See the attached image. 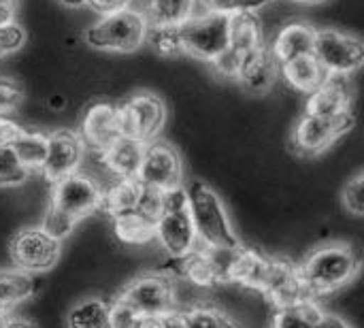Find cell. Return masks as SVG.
<instances>
[{
	"label": "cell",
	"mask_w": 364,
	"mask_h": 328,
	"mask_svg": "<svg viewBox=\"0 0 364 328\" xmlns=\"http://www.w3.org/2000/svg\"><path fill=\"white\" fill-rule=\"evenodd\" d=\"M100 328H113V327H109V324H105V327H100Z\"/></svg>",
	"instance_id": "49"
},
{
	"label": "cell",
	"mask_w": 364,
	"mask_h": 328,
	"mask_svg": "<svg viewBox=\"0 0 364 328\" xmlns=\"http://www.w3.org/2000/svg\"><path fill=\"white\" fill-rule=\"evenodd\" d=\"M109 303L102 299H83L77 303L66 318L68 328H100L107 324Z\"/></svg>",
	"instance_id": "29"
},
{
	"label": "cell",
	"mask_w": 364,
	"mask_h": 328,
	"mask_svg": "<svg viewBox=\"0 0 364 328\" xmlns=\"http://www.w3.org/2000/svg\"><path fill=\"white\" fill-rule=\"evenodd\" d=\"M117 299L130 305L141 318H156L177 312L175 284L166 275L158 273H145L134 277Z\"/></svg>",
	"instance_id": "9"
},
{
	"label": "cell",
	"mask_w": 364,
	"mask_h": 328,
	"mask_svg": "<svg viewBox=\"0 0 364 328\" xmlns=\"http://www.w3.org/2000/svg\"><path fill=\"white\" fill-rule=\"evenodd\" d=\"M85 156V145L75 130H55L47 134V154L41 166V173L49 181H60L73 173H79V166Z\"/></svg>",
	"instance_id": "13"
},
{
	"label": "cell",
	"mask_w": 364,
	"mask_h": 328,
	"mask_svg": "<svg viewBox=\"0 0 364 328\" xmlns=\"http://www.w3.org/2000/svg\"><path fill=\"white\" fill-rule=\"evenodd\" d=\"M324 312L314 299H305L301 303L279 307L273 318V328H311L322 322Z\"/></svg>",
	"instance_id": "27"
},
{
	"label": "cell",
	"mask_w": 364,
	"mask_h": 328,
	"mask_svg": "<svg viewBox=\"0 0 364 328\" xmlns=\"http://www.w3.org/2000/svg\"><path fill=\"white\" fill-rule=\"evenodd\" d=\"M196 11V0H147L143 13L149 28H181Z\"/></svg>",
	"instance_id": "22"
},
{
	"label": "cell",
	"mask_w": 364,
	"mask_h": 328,
	"mask_svg": "<svg viewBox=\"0 0 364 328\" xmlns=\"http://www.w3.org/2000/svg\"><path fill=\"white\" fill-rule=\"evenodd\" d=\"M6 316H9V312H4V310L0 307V324L4 322V318H6Z\"/></svg>",
	"instance_id": "47"
},
{
	"label": "cell",
	"mask_w": 364,
	"mask_h": 328,
	"mask_svg": "<svg viewBox=\"0 0 364 328\" xmlns=\"http://www.w3.org/2000/svg\"><path fill=\"white\" fill-rule=\"evenodd\" d=\"M271 269V256H264L258 250L237 245L230 256L228 284H239L245 290L262 292L267 275Z\"/></svg>",
	"instance_id": "16"
},
{
	"label": "cell",
	"mask_w": 364,
	"mask_h": 328,
	"mask_svg": "<svg viewBox=\"0 0 364 328\" xmlns=\"http://www.w3.org/2000/svg\"><path fill=\"white\" fill-rule=\"evenodd\" d=\"M79 137L85 145L96 154H102L107 147H111L122 134H119V122H117V105L111 102H94L85 109L79 126Z\"/></svg>",
	"instance_id": "14"
},
{
	"label": "cell",
	"mask_w": 364,
	"mask_h": 328,
	"mask_svg": "<svg viewBox=\"0 0 364 328\" xmlns=\"http://www.w3.org/2000/svg\"><path fill=\"white\" fill-rule=\"evenodd\" d=\"M277 75H279V62L269 51V45H264L243 60L237 79L250 92H267L275 83Z\"/></svg>",
	"instance_id": "21"
},
{
	"label": "cell",
	"mask_w": 364,
	"mask_h": 328,
	"mask_svg": "<svg viewBox=\"0 0 364 328\" xmlns=\"http://www.w3.org/2000/svg\"><path fill=\"white\" fill-rule=\"evenodd\" d=\"M183 188L188 194V209L194 222L198 245L226 248V250L241 245L230 226V220L226 216L224 203L218 196V192L211 190L203 181H190Z\"/></svg>",
	"instance_id": "3"
},
{
	"label": "cell",
	"mask_w": 364,
	"mask_h": 328,
	"mask_svg": "<svg viewBox=\"0 0 364 328\" xmlns=\"http://www.w3.org/2000/svg\"><path fill=\"white\" fill-rule=\"evenodd\" d=\"M260 47H264V34L258 13L241 11L228 15V49H232L245 60Z\"/></svg>",
	"instance_id": "19"
},
{
	"label": "cell",
	"mask_w": 364,
	"mask_h": 328,
	"mask_svg": "<svg viewBox=\"0 0 364 328\" xmlns=\"http://www.w3.org/2000/svg\"><path fill=\"white\" fill-rule=\"evenodd\" d=\"M241 64H243V58L239 53H235L232 49H228V47L220 55H215L211 60V66L220 77H232V79H237V75L241 70Z\"/></svg>",
	"instance_id": "38"
},
{
	"label": "cell",
	"mask_w": 364,
	"mask_h": 328,
	"mask_svg": "<svg viewBox=\"0 0 364 328\" xmlns=\"http://www.w3.org/2000/svg\"><path fill=\"white\" fill-rule=\"evenodd\" d=\"M324 328H354V327H352V324H348L346 320L337 318V316L324 314Z\"/></svg>",
	"instance_id": "43"
},
{
	"label": "cell",
	"mask_w": 364,
	"mask_h": 328,
	"mask_svg": "<svg viewBox=\"0 0 364 328\" xmlns=\"http://www.w3.org/2000/svg\"><path fill=\"white\" fill-rule=\"evenodd\" d=\"M360 271V256L346 243H328L307 256L299 267L305 292L311 299L348 286Z\"/></svg>",
	"instance_id": "2"
},
{
	"label": "cell",
	"mask_w": 364,
	"mask_h": 328,
	"mask_svg": "<svg viewBox=\"0 0 364 328\" xmlns=\"http://www.w3.org/2000/svg\"><path fill=\"white\" fill-rule=\"evenodd\" d=\"M363 184H364V175H356L352 181H348V186L343 188V205L346 209L360 218L364 213V196H363Z\"/></svg>",
	"instance_id": "37"
},
{
	"label": "cell",
	"mask_w": 364,
	"mask_h": 328,
	"mask_svg": "<svg viewBox=\"0 0 364 328\" xmlns=\"http://www.w3.org/2000/svg\"><path fill=\"white\" fill-rule=\"evenodd\" d=\"M181 175H183V166L177 149H173L168 143H162L158 139L145 145L141 169L136 175V179L143 186L162 192L173 186H179Z\"/></svg>",
	"instance_id": "12"
},
{
	"label": "cell",
	"mask_w": 364,
	"mask_h": 328,
	"mask_svg": "<svg viewBox=\"0 0 364 328\" xmlns=\"http://www.w3.org/2000/svg\"><path fill=\"white\" fill-rule=\"evenodd\" d=\"M49 109L51 111H62L64 107H66V96H62V94H53V96H49Z\"/></svg>",
	"instance_id": "44"
},
{
	"label": "cell",
	"mask_w": 364,
	"mask_h": 328,
	"mask_svg": "<svg viewBox=\"0 0 364 328\" xmlns=\"http://www.w3.org/2000/svg\"><path fill=\"white\" fill-rule=\"evenodd\" d=\"M132 0H87V6L96 11L98 15H109L122 9H128Z\"/></svg>",
	"instance_id": "39"
},
{
	"label": "cell",
	"mask_w": 364,
	"mask_h": 328,
	"mask_svg": "<svg viewBox=\"0 0 364 328\" xmlns=\"http://www.w3.org/2000/svg\"><path fill=\"white\" fill-rule=\"evenodd\" d=\"M354 113H341L335 117H320V115H309L305 113L292 134L296 152L305 156H318L326 152L337 139L348 134L354 128Z\"/></svg>",
	"instance_id": "11"
},
{
	"label": "cell",
	"mask_w": 364,
	"mask_h": 328,
	"mask_svg": "<svg viewBox=\"0 0 364 328\" xmlns=\"http://www.w3.org/2000/svg\"><path fill=\"white\" fill-rule=\"evenodd\" d=\"M290 2H294V4H305V6H316V4H324V2H328V0H290Z\"/></svg>",
	"instance_id": "46"
},
{
	"label": "cell",
	"mask_w": 364,
	"mask_h": 328,
	"mask_svg": "<svg viewBox=\"0 0 364 328\" xmlns=\"http://www.w3.org/2000/svg\"><path fill=\"white\" fill-rule=\"evenodd\" d=\"M186 328H241L232 322L224 312L211 307V305H194L181 312Z\"/></svg>",
	"instance_id": "30"
},
{
	"label": "cell",
	"mask_w": 364,
	"mask_h": 328,
	"mask_svg": "<svg viewBox=\"0 0 364 328\" xmlns=\"http://www.w3.org/2000/svg\"><path fill=\"white\" fill-rule=\"evenodd\" d=\"M9 256L17 271L41 273L60 260V241L43 228L19 231L9 243Z\"/></svg>",
	"instance_id": "10"
},
{
	"label": "cell",
	"mask_w": 364,
	"mask_h": 328,
	"mask_svg": "<svg viewBox=\"0 0 364 328\" xmlns=\"http://www.w3.org/2000/svg\"><path fill=\"white\" fill-rule=\"evenodd\" d=\"M314 38H316V28L311 23L292 21L277 30V34L269 45V51L279 64H284L288 60L309 55L314 51Z\"/></svg>",
	"instance_id": "18"
},
{
	"label": "cell",
	"mask_w": 364,
	"mask_h": 328,
	"mask_svg": "<svg viewBox=\"0 0 364 328\" xmlns=\"http://www.w3.org/2000/svg\"><path fill=\"white\" fill-rule=\"evenodd\" d=\"M311 53L326 70V75L339 77H350L364 62L363 41L335 28H316Z\"/></svg>",
	"instance_id": "6"
},
{
	"label": "cell",
	"mask_w": 364,
	"mask_h": 328,
	"mask_svg": "<svg viewBox=\"0 0 364 328\" xmlns=\"http://www.w3.org/2000/svg\"><path fill=\"white\" fill-rule=\"evenodd\" d=\"M15 156L28 173H41L45 154H47V134L41 130H19L11 143Z\"/></svg>",
	"instance_id": "25"
},
{
	"label": "cell",
	"mask_w": 364,
	"mask_h": 328,
	"mask_svg": "<svg viewBox=\"0 0 364 328\" xmlns=\"http://www.w3.org/2000/svg\"><path fill=\"white\" fill-rule=\"evenodd\" d=\"M143 152H145V143L119 137L111 147H107L100 154V158L115 179H136Z\"/></svg>",
	"instance_id": "20"
},
{
	"label": "cell",
	"mask_w": 364,
	"mask_h": 328,
	"mask_svg": "<svg viewBox=\"0 0 364 328\" xmlns=\"http://www.w3.org/2000/svg\"><path fill=\"white\" fill-rule=\"evenodd\" d=\"M154 239H158L162 250L175 260H181L196 250L198 237L188 209V194L181 184L162 190V211L156 220Z\"/></svg>",
	"instance_id": "5"
},
{
	"label": "cell",
	"mask_w": 364,
	"mask_h": 328,
	"mask_svg": "<svg viewBox=\"0 0 364 328\" xmlns=\"http://www.w3.org/2000/svg\"><path fill=\"white\" fill-rule=\"evenodd\" d=\"M23 100V90L15 79L0 77V115H11L19 109Z\"/></svg>",
	"instance_id": "35"
},
{
	"label": "cell",
	"mask_w": 364,
	"mask_h": 328,
	"mask_svg": "<svg viewBox=\"0 0 364 328\" xmlns=\"http://www.w3.org/2000/svg\"><path fill=\"white\" fill-rule=\"evenodd\" d=\"M102 207V188L87 175L73 173L53 184L43 231L62 241L87 216Z\"/></svg>",
	"instance_id": "1"
},
{
	"label": "cell",
	"mask_w": 364,
	"mask_h": 328,
	"mask_svg": "<svg viewBox=\"0 0 364 328\" xmlns=\"http://www.w3.org/2000/svg\"><path fill=\"white\" fill-rule=\"evenodd\" d=\"M260 295L267 301H271L275 305V310L311 299L305 292L299 267L284 256L271 258V269H269V275H267V282H264V288Z\"/></svg>",
	"instance_id": "15"
},
{
	"label": "cell",
	"mask_w": 364,
	"mask_h": 328,
	"mask_svg": "<svg viewBox=\"0 0 364 328\" xmlns=\"http://www.w3.org/2000/svg\"><path fill=\"white\" fill-rule=\"evenodd\" d=\"M141 316L130 307L126 305L122 299H115L109 303V318H107V324L113 328H136L141 324Z\"/></svg>",
	"instance_id": "34"
},
{
	"label": "cell",
	"mask_w": 364,
	"mask_h": 328,
	"mask_svg": "<svg viewBox=\"0 0 364 328\" xmlns=\"http://www.w3.org/2000/svg\"><path fill=\"white\" fill-rule=\"evenodd\" d=\"M28 171L21 166L11 145H0V186H19L28 179Z\"/></svg>",
	"instance_id": "32"
},
{
	"label": "cell",
	"mask_w": 364,
	"mask_h": 328,
	"mask_svg": "<svg viewBox=\"0 0 364 328\" xmlns=\"http://www.w3.org/2000/svg\"><path fill=\"white\" fill-rule=\"evenodd\" d=\"M352 111V88L348 77L328 75L320 88L309 94L305 113L320 117H335Z\"/></svg>",
	"instance_id": "17"
},
{
	"label": "cell",
	"mask_w": 364,
	"mask_h": 328,
	"mask_svg": "<svg viewBox=\"0 0 364 328\" xmlns=\"http://www.w3.org/2000/svg\"><path fill=\"white\" fill-rule=\"evenodd\" d=\"M311 328H324V318H322V322H318V324H314Z\"/></svg>",
	"instance_id": "48"
},
{
	"label": "cell",
	"mask_w": 364,
	"mask_h": 328,
	"mask_svg": "<svg viewBox=\"0 0 364 328\" xmlns=\"http://www.w3.org/2000/svg\"><path fill=\"white\" fill-rule=\"evenodd\" d=\"M147 32L149 23L145 19V13L128 6L109 15H100L98 21L85 28L83 41L98 51L130 53L147 41Z\"/></svg>",
	"instance_id": "4"
},
{
	"label": "cell",
	"mask_w": 364,
	"mask_h": 328,
	"mask_svg": "<svg viewBox=\"0 0 364 328\" xmlns=\"http://www.w3.org/2000/svg\"><path fill=\"white\" fill-rule=\"evenodd\" d=\"M119 134L141 143H151L158 139L166 122V107L160 96L143 92L134 94L122 105H117Z\"/></svg>",
	"instance_id": "8"
},
{
	"label": "cell",
	"mask_w": 364,
	"mask_h": 328,
	"mask_svg": "<svg viewBox=\"0 0 364 328\" xmlns=\"http://www.w3.org/2000/svg\"><path fill=\"white\" fill-rule=\"evenodd\" d=\"M279 73L294 90H299L303 94H311L328 77L326 70L320 66V62L314 58V53L301 55V58H294V60L279 64Z\"/></svg>",
	"instance_id": "23"
},
{
	"label": "cell",
	"mask_w": 364,
	"mask_h": 328,
	"mask_svg": "<svg viewBox=\"0 0 364 328\" xmlns=\"http://www.w3.org/2000/svg\"><path fill=\"white\" fill-rule=\"evenodd\" d=\"M147 41H151L162 55L183 53L181 41H179V28H149Z\"/></svg>",
	"instance_id": "33"
},
{
	"label": "cell",
	"mask_w": 364,
	"mask_h": 328,
	"mask_svg": "<svg viewBox=\"0 0 364 328\" xmlns=\"http://www.w3.org/2000/svg\"><path fill=\"white\" fill-rule=\"evenodd\" d=\"M36 290V284L30 273L23 271H6L0 273V307L11 312L15 305L30 299Z\"/></svg>",
	"instance_id": "28"
},
{
	"label": "cell",
	"mask_w": 364,
	"mask_h": 328,
	"mask_svg": "<svg viewBox=\"0 0 364 328\" xmlns=\"http://www.w3.org/2000/svg\"><path fill=\"white\" fill-rule=\"evenodd\" d=\"M179 41L183 53L211 62L228 47V15L196 11L179 28Z\"/></svg>",
	"instance_id": "7"
},
{
	"label": "cell",
	"mask_w": 364,
	"mask_h": 328,
	"mask_svg": "<svg viewBox=\"0 0 364 328\" xmlns=\"http://www.w3.org/2000/svg\"><path fill=\"white\" fill-rule=\"evenodd\" d=\"M275 0H196L198 11L205 13H218V15H232L241 11H256L271 4Z\"/></svg>",
	"instance_id": "31"
},
{
	"label": "cell",
	"mask_w": 364,
	"mask_h": 328,
	"mask_svg": "<svg viewBox=\"0 0 364 328\" xmlns=\"http://www.w3.org/2000/svg\"><path fill=\"white\" fill-rule=\"evenodd\" d=\"M0 328H38L32 320H28V318H11V316H6L4 318V322L0 324Z\"/></svg>",
	"instance_id": "42"
},
{
	"label": "cell",
	"mask_w": 364,
	"mask_h": 328,
	"mask_svg": "<svg viewBox=\"0 0 364 328\" xmlns=\"http://www.w3.org/2000/svg\"><path fill=\"white\" fill-rule=\"evenodd\" d=\"M23 45H26V30L17 21L0 26V58L19 51Z\"/></svg>",
	"instance_id": "36"
},
{
	"label": "cell",
	"mask_w": 364,
	"mask_h": 328,
	"mask_svg": "<svg viewBox=\"0 0 364 328\" xmlns=\"http://www.w3.org/2000/svg\"><path fill=\"white\" fill-rule=\"evenodd\" d=\"M19 0H0V26L17 21Z\"/></svg>",
	"instance_id": "41"
},
{
	"label": "cell",
	"mask_w": 364,
	"mask_h": 328,
	"mask_svg": "<svg viewBox=\"0 0 364 328\" xmlns=\"http://www.w3.org/2000/svg\"><path fill=\"white\" fill-rule=\"evenodd\" d=\"M60 4L68 6V9H81V6H87V0H58Z\"/></svg>",
	"instance_id": "45"
},
{
	"label": "cell",
	"mask_w": 364,
	"mask_h": 328,
	"mask_svg": "<svg viewBox=\"0 0 364 328\" xmlns=\"http://www.w3.org/2000/svg\"><path fill=\"white\" fill-rule=\"evenodd\" d=\"M111 222H113V231L117 239L128 245H143L156 237V220L141 213L139 209L115 216L111 218Z\"/></svg>",
	"instance_id": "24"
},
{
	"label": "cell",
	"mask_w": 364,
	"mask_h": 328,
	"mask_svg": "<svg viewBox=\"0 0 364 328\" xmlns=\"http://www.w3.org/2000/svg\"><path fill=\"white\" fill-rule=\"evenodd\" d=\"M141 194L139 179H115L107 190H102V207L111 218L134 211Z\"/></svg>",
	"instance_id": "26"
},
{
	"label": "cell",
	"mask_w": 364,
	"mask_h": 328,
	"mask_svg": "<svg viewBox=\"0 0 364 328\" xmlns=\"http://www.w3.org/2000/svg\"><path fill=\"white\" fill-rule=\"evenodd\" d=\"M21 126L15 124L9 115H0V145H11L19 134Z\"/></svg>",
	"instance_id": "40"
}]
</instances>
